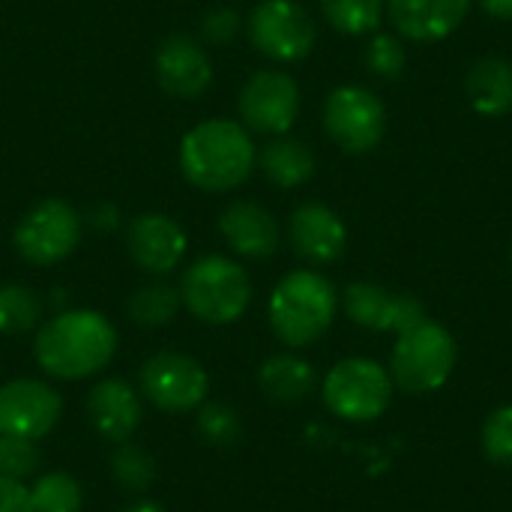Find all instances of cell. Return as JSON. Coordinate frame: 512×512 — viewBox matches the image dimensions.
I'll return each instance as SVG.
<instances>
[{
	"label": "cell",
	"instance_id": "obj_14",
	"mask_svg": "<svg viewBox=\"0 0 512 512\" xmlns=\"http://www.w3.org/2000/svg\"><path fill=\"white\" fill-rule=\"evenodd\" d=\"M342 309L357 327L396 336L429 318L414 294H393L375 282H351L342 294Z\"/></svg>",
	"mask_w": 512,
	"mask_h": 512
},
{
	"label": "cell",
	"instance_id": "obj_3",
	"mask_svg": "<svg viewBox=\"0 0 512 512\" xmlns=\"http://www.w3.org/2000/svg\"><path fill=\"white\" fill-rule=\"evenodd\" d=\"M336 309L339 294L318 270H294L282 276L267 300L270 330L285 348L315 345L333 327Z\"/></svg>",
	"mask_w": 512,
	"mask_h": 512
},
{
	"label": "cell",
	"instance_id": "obj_31",
	"mask_svg": "<svg viewBox=\"0 0 512 512\" xmlns=\"http://www.w3.org/2000/svg\"><path fill=\"white\" fill-rule=\"evenodd\" d=\"M366 66L378 78H399L408 66V51L399 36L393 33H375L366 45Z\"/></svg>",
	"mask_w": 512,
	"mask_h": 512
},
{
	"label": "cell",
	"instance_id": "obj_33",
	"mask_svg": "<svg viewBox=\"0 0 512 512\" xmlns=\"http://www.w3.org/2000/svg\"><path fill=\"white\" fill-rule=\"evenodd\" d=\"M0 512H33L30 510V486L21 480L0 477Z\"/></svg>",
	"mask_w": 512,
	"mask_h": 512
},
{
	"label": "cell",
	"instance_id": "obj_1",
	"mask_svg": "<svg viewBox=\"0 0 512 512\" xmlns=\"http://www.w3.org/2000/svg\"><path fill=\"white\" fill-rule=\"evenodd\" d=\"M120 333L96 309H60L33 333V360L48 381H87L111 366Z\"/></svg>",
	"mask_w": 512,
	"mask_h": 512
},
{
	"label": "cell",
	"instance_id": "obj_19",
	"mask_svg": "<svg viewBox=\"0 0 512 512\" xmlns=\"http://www.w3.org/2000/svg\"><path fill=\"white\" fill-rule=\"evenodd\" d=\"M474 0H387V15L402 39L438 42L462 27Z\"/></svg>",
	"mask_w": 512,
	"mask_h": 512
},
{
	"label": "cell",
	"instance_id": "obj_5",
	"mask_svg": "<svg viewBox=\"0 0 512 512\" xmlns=\"http://www.w3.org/2000/svg\"><path fill=\"white\" fill-rule=\"evenodd\" d=\"M456 360L459 348L453 333L444 324L426 318L423 324L396 336V348L390 354V378L405 393L426 396L450 381Z\"/></svg>",
	"mask_w": 512,
	"mask_h": 512
},
{
	"label": "cell",
	"instance_id": "obj_23",
	"mask_svg": "<svg viewBox=\"0 0 512 512\" xmlns=\"http://www.w3.org/2000/svg\"><path fill=\"white\" fill-rule=\"evenodd\" d=\"M183 309L177 285H168L162 279H153L141 288H135L126 300V315L135 327L144 330H162L168 327Z\"/></svg>",
	"mask_w": 512,
	"mask_h": 512
},
{
	"label": "cell",
	"instance_id": "obj_2",
	"mask_svg": "<svg viewBox=\"0 0 512 512\" xmlns=\"http://www.w3.org/2000/svg\"><path fill=\"white\" fill-rule=\"evenodd\" d=\"M177 159L189 186L201 192H231L252 177L258 150L240 120L210 117L183 135Z\"/></svg>",
	"mask_w": 512,
	"mask_h": 512
},
{
	"label": "cell",
	"instance_id": "obj_24",
	"mask_svg": "<svg viewBox=\"0 0 512 512\" xmlns=\"http://www.w3.org/2000/svg\"><path fill=\"white\" fill-rule=\"evenodd\" d=\"M42 297L21 282L0 285V336H27L36 333L42 324Z\"/></svg>",
	"mask_w": 512,
	"mask_h": 512
},
{
	"label": "cell",
	"instance_id": "obj_6",
	"mask_svg": "<svg viewBox=\"0 0 512 512\" xmlns=\"http://www.w3.org/2000/svg\"><path fill=\"white\" fill-rule=\"evenodd\" d=\"M84 237V216L63 198H42L21 213L12 246L30 267H54L66 261Z\"/></svg>",
	"mask_w": 512,
	"mask_h": 512
},
{
	"label": "cell",
	"instance_id": "obj_16",
	"mask_svg": "<svg viewBox=\"0 0 512 512\" xmlns=\"http://www.w3.org/2000/svg\"><path fill=\"white\" fill-rule=\"evenodd\" d=\"M90 429L108 441V444H123L132 441L144 420V399L138 387H132L123 378H99L84 402Z\"/></svg>",
	"mask_w": 512,
	"mask_h": 512
},
{
	"label": "cell",
	"instance_id": "obj_37",
	"mask_svg": "<svg viewBox=\"0 0 512 512\" xmlns=\"http://www.w3.org/2000/svg\"><path fill=\"white\" fill-rule=\"evenodd\" d=\"M510 261H512V249H510Z\"/></svg>",
	"mask_w": 512,
	"mask_h": 512
},
{
	"label": "cell",
	"instance_id": "obj_4",
	"mask_svg": "<svg viewBox=\"0 0 512 512\" xmlns=\"http://www.w3.org/2000/svg\"><path fill=\"white\" fill-rule=\"evenodd\" d=\"M180 300L183 309L207 324L228 327L240 321L252 303V279L237 258L228 255H201L180 276Z\"/></svg>",
	"mask_w": 512,
	"mask_h": 512
},
{
	"label": "cell",
	"instance_id": "obj_7",
	"mask_svg": "<svg viewBox=\"0 0 512 512\" xmlns=\"http://www.w3.org/2000/svg\"><path fill=\"white\" fill-rule=\"evenodd\" d=\"M390 369L369 357L339 360L324 378V405L348 423H372L384 417L393 402Z\"/></svg>",
	"mask_w": 512,
	"mask_h": 512
},
{
	"label": "cell",
	"instance_id": "obj_32",
	"mask_svg": "<svg viewBox=\"0 0 512 512\" xmlns=\"http://www.w3.org/2000/svg\"><path fill=\"white\" fill-rule=\"evenodd\" d=\"M240 30H243V18L228 6H216L201 18V39L213 48L231 45Z\"/></svg>",
	"mask_w": 512,
	"mask_h": 512
},
{
	"label": "cell",
	"instance_id": "obj_17",
	"mask_svg": "<svg viewBox=\"0 0 512 512\" xmlns=\"http://www.w3.org/2000/svg\"><path fill=\"white\" fill-rule=\"evenodd\" d=\"M288 240L291 249L312 267H327L336 264L345 255L348 246V228L342 216L321 204V201H306L291 213L288 222Z\"/></svg>",
	"mask_w": 512,
	"mask_h": 512
},
{
	"label": "cell",
	"instance_id": "obj_20",
	"mask_svg": "<svg viewBox=\"0 0 512 512\" xmlns=\"http://www.w3.org/2000/svg\"><path fill=\"white\" fill-rule=\"evenodd\" d=\"M318 384V372L315 366L300 357V354H273L258 366V387L267 399L279 402V405H297L306 396H312Z\"/></svg>",
	"mask_w": 512,
	"mask_h": 512
},
{
	"label": "cell",
	"instance_id": "obj_26",
	"mask_svg": "<svg viewBox=\"0 0 512 512\" xmlns=\"http://www.w3.org/2000/svg\"><path fill=\"white\" fill-rule=\"evenodd\" d=\"M84 489L66 471L36 474L30 483V510L33 512H81Z\"/></svg>",
	"mask_w": 512,
	"mask_h": 512
},
{
	"label": "cell",
	"instance_id": "obj_13",
	"mask_svg": "<svg viewBox=\"0 0 512 512\" xmlns=\"http://www.w3.org/2000/svg\"><path fill=\"white\" fill-rule=\"evenodd\" d=\"M126 252L141 273L162 279L183 264L189 237L174 216L141 213L126 225Z\"/></svg>",
	"mask_w": 512,
	"mask_h": 512
},
{
	"label": "cell",
	"instance_id": "obj_12",
	"mask_svg": "<svg viewBox=\"0 0 512 512\" xmlns=\"http://www.w3.org/2000/svg\"><path fill=\"white\" fill-rule=\"evenodd\" d=\"M63 420V396L48 378H12L0 384V435L42 441Z\"/></svg>",
	"mask_w": 512,
	"mask_h": 512
},
{
	"label": "cell",
	"instance_id": "obj_10",
	"mask_svg": "<svg viewBox=\"0 0 512 512\" xmlns=\"http://www.w3.org/2000/svg\"><path fill=\"white\" fill-rule=\"evenodd\" d=\"M249 42L276 63H297L312 54L318 27L297 0H261L246 18Z\"/></svg>",
	"mask_w": 512,
	"mask_h": 512
},
{
	"label": "cell",
	"instance_id": "obj_25",
	"mask_svg": "<svg viewBox=\"0 0 512 512\" xmlns=\"http://www.w3.org/2000/svg\"><path fill=\"white\" fill-rule=\"evenodd\" d=\"M108 471H111V480L129 495H144L156 483V459L150 450H144L135 441L114 444Z\"/></svg>",
	"mask_w": 512,
	"mask_h": 512
},
{
	"label": "cell",
	"instance_id": "obj_28",
	"mask_svg": "<svg viewBox=\"0 0 512 512\" xmlns=\"http://www.w3.org/2000/svg\"><path fill=\"white\" fill-rule=\"evenodd\" d=\"M195 429H198L204 444H210V447H231L243 435V420H240V414L231 405L207 399L198 408V414H195Z\"/></svg>",
	"mask_w": 512,
	"mask_h": 512
},
{
	"label": "cell",
	"instance_id": "obj_30",
	"mask_svg": "<svg viewBox=\"0 0 512 512\" xmlns=\"http://www.w3.org/2000/svg\"><path fill=\"white\" fill-rule=\"evenodd\" d=\"M480 444L492 465L512 468V405H504L486 417Z\"/></svg>",
	"mask_w": 512,
	"mask_h": 512
},
{
	"label": "cell",
	"instance_id": "obj_35",
	"mask_svg": "<svg viewBox=\"0 0 512 512\" xmlns=\"http://www.w3.org/2000/svg\"><path fill=\"white\" fill-rule=\"evenodd\" d=\"M483 6L486 15L501 18V21H512V0H477Z\"/></svg>",
	"mask_w": 512,
	"mask_h": 512
},
{
	"label": "cell",
	"instance_id": "obj_34",
	"mask_svg": "<svg viewBox=\"0 0 512 512\" xmlns=\"http://www.w3.org/2000/svg\"><path fill=\"white\" fill-rule=\"evenodd\" d=\"M84 222H90V225H93L96 231H102V234H111L114 228H120V213H117L114 204H96Z\"/></svg>",
	"mask_w": 512,
	"mask_h": 512
},
{
	"label": "cell",
	"instance_id": "obj_8",
	"mask_svg": "<svg viewBox=\"0 0 512 512\" xmlns=\"http://www.w3.org/2000/svg\"><path fill=\"white\" fill-rule=\"evenodd\" d=\"M138 393L165 414H189L207 402L210 375L192 354L156 351L138 369Z\"/></svg>",
	"mask_w": 512,
	"mask_h": 512
},
{
	"label": "cell",
	"instance_id": "obj_9",
	"mask_svg": "<svg viewBox=\"0 0 512 512\" xmlns=\"http://www.w3.org/2000/svg\"><path fill=\"white\" fill-rule=\"evenodd\" d=\"M324 132L345 153H372L387 135V108L363 84H342L324 99Z\"/></svg>",
	"mask_w": 512,
	"mask_h": 512
},
{
	"label": "cell",
	"instance_id": "obj_21",
	"mask_svg": "<svg viewBox=\"0 0 512 512\" xmlns=\"http://www.w3.org/2000/svg\"><path fill=\"white\" fill-rule=\"evenodd\" d=\"M468 102L483 117H504L512 111V63L507 57H480L465 78Z\"/></svg>",
	"mask_w": 512,
	"mask_h": 512
},
{
	"label": "cell",
	"instance_id": "obj_18",
	"mask_svg": "<svg viewBox=\"0 0 512 512\" xmlns=\"http://www.w3.org/2000/svg\"><path fill=\"white\" fill-rule=\"evenodd\" d=\"M219 234L237 258L264 261L279 249L282 231L276 216L258 201H234L219 216Z\"/></svg>",
	"mask_w": 512,
	"mask_h": 512
},
{
	"label": "cell",
	"instance_id": "obj_15",
	"mask_svg": "<svg viewBox=\"0 0 512 512\" xmlns=\"http://www.w3.org/2000/svg\"><path fill=\"white\" fill-rule=\"evenodd\" d=\"M156 81L174 99H198L213 84V60L201 39L189 33H171L156 48Z\"/></svg>",
	"mask_w": 512,
	"mask_h": 512
},
{
	"label": "cell",
	"instance_id": "obj_36",
	"mask_svg": "<svg viewBox=\"0 0 512 512\" xmlns=\"http://www.w3.org/2000/svg\"><path fill=\"white\" fill-rule=\"evenodd\" d=\"M120 512H165V507L159 501H150V498H135L132 504H126Z\"/></svg>",
	"mask_w": 512,
	"mask_h": 512
},
{
	"label": "cell",
	"instance_id": "obj_27",
	"mask_svg": "<svg viewBox=\"0 0 512 512\" xmlns=\"http://www.w3.org/2000/svg\"><path fill=\"white\" fill-rule=\"evenodd\" d=\"M324 18L348 36L375 33L387 15V0H321Z\"/></svg>",
	"mask_w": 512,
	"mask_h": 512
},
{
	"label": "cell",
	"instance_id": "obj_29",
	"mask_svg": "<svg viewBox=\"0 0 512 512\" xmlns=\"http://www.w3.org/2000/svg\"><path fill=\"white\" fill-rule=\"evenodd\" d=\"M39 468H42L39 441L0 435V477L27 483L39 474Z\"/></svg>",
	"mask_w": 512,
	"mask_h": 512
},
{
	"label": "cell",
	"instance_id": "obj_22",
	"mask_svg": "<svg viewBox=\"0 0 512 512\" xmlns=\"http://www.w3.org/2000/svg\"><path fill=\"white\" fill-rule=\"evenodd\" d=\"M258 168L279 189L306 186L315 177V153L306 141L291 135H276L258 153Z\"/></svg>",
	"mask_w": 512,
	"mask_h": 512
},
{
	"label": "cell",
	"instance_id": "obj_11",
	"mask_svg": "<svg viewBox=\"0 0 512 512\" xmlns=\"http://www.w3.org/2000/svg\"><path fill=\"white\" fill-rule=\"evenodd\" d=\"M240 123L258 135H288L300 114V87L282 69H258L237 96Z\"/></svg>",
	"mask_w": 512,
	"mask_h": 512
}]
</instances>
